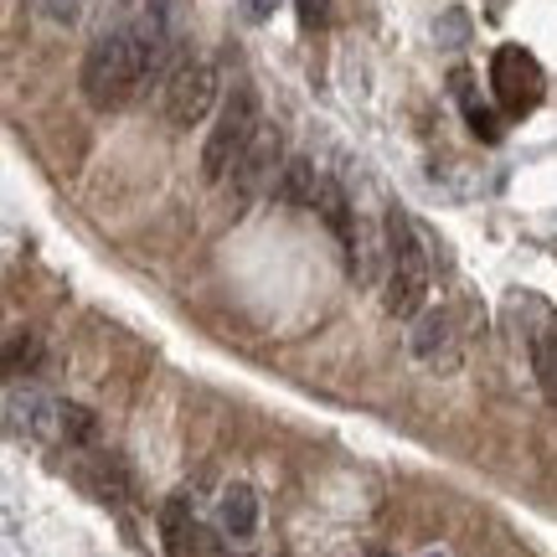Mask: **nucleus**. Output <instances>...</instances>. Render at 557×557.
Listing matches in <instances>:
<instances>
[{
  "label": "nucleus",
  "instance_id": "nucleus-17",
  "mask_svg": "<svg viewBox=\"0 0 557 557\" xmlns=\"http://www.w3.org/2000/svg\"><path fill=\"white\" fill-rule=\"evenodd\" d=\"M94 475H99V496L103 500H124V465L120 459H99Z\"/></svg>",
  "mask_w": 557,
  "mask_h": 557
},
{
  "label": "nucleus",
  "instance_id": "nucleus-5",
  "mask_svg": "<svg viewBox=\"0 0 557 557\" xmlns=\"http://www.w3.org/2000/svg\"><path fill=\"white\" fill-rule=\"evenodd\" d=\"M491 88L506 114H532L542 103V67L527 47H500L491 58Z\"/></svg>",
  "mask_w": 557,
  "mask_h": 557
},
{
  "label": "nucleus",
  "instance_id": "nucleus-9",
  "mask_svg": "<svg viewBox=\"0 0 557 557\" xmlns=\"http://www.w3.org/2000/svg\"><path fill=\"white\" fill-rule=\"evenodd\" d=\"M197 511H191V496H171L160 506V537H165V553L171 557H191V542H197Z\"/></svg>",
  "mask_w": 557,
  "mask_h": 557
},
{
  "label": "nucleus",
  "instance_id": "nucleus-19",
  "mask_svg": "<svg viewBox=\"0 0 557 557\" xmlns=\"http://www.w3.org/2000/svg\"><path fill=\"white\" fill-rule=\"evenodd\" d=\"M295 11H299V26H310V32L331 26V0H295Z\"/></svg>",
  "mask_w": 557,
  "mask_h": 557
},
{
  "label": "nucleus",
  "instance_id": "nucleus-4",
  "mask_svg": "<svg viewBox=\"0 0 557 557\" xmlns=\"http://www.w3.org/2000/svg\"><path fill=\"white\" fill-rule=\"evenodd\" d=\"M218 109V67L207 58H181L165 73V120L176 129H197Z\"/></svg>",
  "mask_w": 557,
  "mask_h": 557
},
{
  "label": "nucleus",
  "instance_id": "nucleus-10",
  "mask_svg": "<svg viewBox=\"0 0 557 557\" xmlns=\"http://www.w3.org/2000/svg\"><path fill=\"white\" fill-rule=\"evenodd\" d=\"M315 191H320V171H315V160H284V171H278V186H274V197L284 201V207H315Z\"/></svg>",
  "mask_w": 557,
  "mask_h": 557
},
{
  "label": "nucleus",
  "instance_id": "nucleus-18",
  "mask_svg": "<svg viewBox=\"0 0 557 557\" xmlns=\"http://www.w3.org/2000/svg\"><path fill=\"white\" fill-rule=\"evenodd\" d=\"M32 5H37L52 26H73V21H78V11H83V0H32Z\"/></svg>",
  "mask_w": 557,
  "mask_h": 557
},
{
  "label": "nucleus",
  "instance_id": "nucleus-22",
  "mask_svg": "<svg viewBox=\"0 0 557 557\" xmlns=\"http://www.w3.org/2000/svg\"><path fill=\"white\" fill-rule=\"evenodd\" d=\"M377 557H393V553H377Z\"/></svg>",
  "mask_w": 557,
  "mask_h": 557
},
{
  "label": "nucleus",
  "instance_id": "nucleus-16",
  "mask_svg": "<svg viewBox=\"0 0 557 557\" xmlns=\"http://www.w3.org/2000/svg\"><path fill=\"white\" fill-rule=\"evenodd\" d=\"M5 367H11V377H16L21 367L32 372V367H41V341L37 336H16L11 341V357H5Z\"/></svg>",
  "mask_w": 557,
  "mask_h": 557
},
{
  "label": "nucleus",
  "instance_id": "nucleus-12",
  "mask_svg": "<svg viewBox=\"0 0 557 557\" xmlns=\"http://www.w3.org/2000/svg\"><path fill=\"white\" fill-rule=\"evenodd\" d=\"M315 212L325 218V227L336 233L341 243H351L357 222H351V201H346V186L336 176H320V191H315Z\"/></svg>",
  "mask_w": 557,
  "mask_h": 557
},
{
  "label": "nucleus",
  "instance_id": "nucleus-14",
  "mask_svg": "<svg viewBox=\"0 0 557 557\" xmlns=\"http://www.w3.org/2000/svg\"><path fill=\"white\" fill-rule=\"evenodd\" d=\"M532 372H537L542 398L557 408V325H542L532 341Z\"/></svg>",
  "mask_w": 557,
  "mask_h": 557
},
{
  "label": "nucleus",
  "instance_id": "nucleus-7",
  "mask_svg": "<svg viewBox=\"0 0 557 557\" xmlns=\"http://www.w3.org/2000/svg\"><path fill=\"white\" fill-rule=\"evenodd\" d=\"M278 160H284V139H278V129H269V124H263L259 139L243 150V160L233 165V176H227V186H233V212H243V207H248V201H253L263 186L274 181Z\"/></svg>",
  "mask_w": 557,
  "mask_h": 557
},
{
  "label": "nucleus",
  "instance_id": "nucleus-6",
  "mask_svg": "<svg viewBox=\"0 0 557 557\" xmlns=\"http://www.w3.org/2000/svg\"><path fill=\"white\" fill-rule=\"evenodd\" d=\"M5 434L21 438V444H52V438H62V403H52L37 387L11 382L5 387Z\"/></svg>",
  "mask_w": 557,
  "mask_h": 557
},
{
  "label": "nucleus",
  "instance_id": "nucleus-15",
  "mask_svg": "<svg viewBox=\"0 0 557 557\" xmlns=\"http://www.w3.org/2000/svg\"><path fill=\"white\" fill-rule=\"evenodd\" d=\"M62 438L67 444H88L94 438V413L78 408V403H62Z\"/></svg>",
  "mask_w": 557,
  "mask_h": 557
},
{
  "label": "nucleus",
  "instance_id": "nucleus-21",
  "mask_svg": "<svg viewBox=\"0 0 557 557\" xmlns=\"http://www.w3.org/2000/svg\"><path fill=\"white\" fill-rule=\"evenodd\" d=\"M429 557H444V553H429Z\"/></svg>",
  "mask_w": 557,
  "mask_h": 557
},
{
  "label": "nucleus",
  "instance_id": "nucleus-3",
  "mask_svg": "<svg viewBox=\"0 0 557 557\" xmlns=\"http://www.w3.org/2000/svg\"><path fill=\"white\" fill-rule=\"evenodd\" d=\"M263 120H259V88L253 83H238L227 103H222L218 124H212V135H207V150H201V176L207 181H227L233 176V165L243 160V150L259 139Z\"/></svg>",
  "mask_w": 557,
  "mask_h": 557
},
{
  "label": "nucleus",
  "instance_id": "nucleus-8",
  "mask_svg": "<svg viewBox=\"0 0 557 557\" xmlns=\"http://www.w3.org/2000/svg\"><path fill=\"white\" fill-rule=\"evenodd\" d=\"M218 527H222V537H233V542H248L253 532H259V496H253V485L233 480V485L222 491Z\"/></svg>",
  "mask_w": 557,
  "mask_h": 557
},
{
  "label": "nucleus",
  "instance_id": "nucleus-1",
  "mask_svg": "<svg viewBox=\"0 0 557 557\" xmlns=\"http://www.w3.org/2000/svg\"><path fill=\"white\" fill-rule=\"evenodd\" d=\"M150 83V62H145V41H139L135 21H120L94 37L88 58H83V94L94 109H124L139 88Z\"/></svg>",
  "mask_w": 557,
  "mask_h": 557
},
{
  "label": "nucleus",
  "instance_id": "nucleus-20",
  "mask_svg": "<svg viewBox=\"0 0 557 557\" xmlns=\"http://www.w3.org/2000/svg\"><path fill=\"white\" fill-rule=\"evenodd\" d=\"M278 11V0H243V16L248 21H269Z\"/></svg>",
  "mask_w": 557,
  "mask_h": 557
},
{
  "label": "nucleus",
  "instance_id": "nucleus-2",
  "mask_svg": "<svg viewBox=\"0 0 557 557\" xmlns=\"http://www.w3.org/2000/svg\"><path fill=\"white\" fill-rule=\"evenodd\" d=\"M382 227H387V310L398 320H418L429 299V248L403 207H387Z\"/></svg>",
  "mask_w": 557,
  "mask_h": 557
},
{
  "label": "nucleus",
  "instance_id": "nucleus-11",
  "mask_svg": "<svg viewBox=\"0 0 557 557\" xmlns=\"http://www.w3.org/2000/svg\"><path fill=\"white\" fill-rule=\"evenodd\" d=\"M455 351V325H449V315L444 310H423L413 325V357L418 361H438Z\"/></svg>",
  "mask_w": 557,
  "mask_h": 557
},
{
  "label": "nucleus",
  "instance_id": "nucleus-13",
  "mask_svg": "<svg viewBox=\"0 0 557 557\" xmlns=\"http://www.w3.org/2000/svg\"><path fill=\"white\" fill-rule=\"evenodd\" d=\"M449 88H455L459 109H465V124H470V129H475V135L485 139V145H491V139H500L496 114H491V109H485V103L475 99V88H470V73H455V78H449Z\"/></svg>",
  "mask_w": 557,
  "mask_h": 557
}]
</instances>
